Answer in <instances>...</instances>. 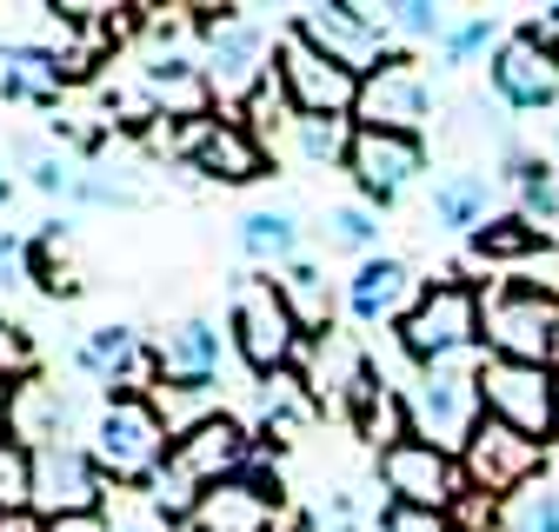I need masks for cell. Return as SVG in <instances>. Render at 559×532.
Instances as JSON below:
<instances>
[{
  "mask_svg": "<svg viewBox=\"0 0 559 532\" xmlns=\"http://www.w3.org/2000/svg\"><path fill=\"white\" fill-rule=\"evenodd\" d=\"M200 74L214 107H247L280 74V34L240 8H200Z\"/></svg>",
  "mask_w": 559,
  "mask_h": 532,
  "instance_id": "6da1fadb",
  "label": "cell"
},
{
  "mask_svg": "<svg viewBox=\"0 0 559 532\" xmlns=\"http://www.w3.org/2000/svg\"><path fill=\"white\" fill-rule=\"evenodd\" d=\"M479 366H486L479 353H460V360H440V366H413V379L400 386V399H406V433L460 459L466 439H473L479 420H486Z\"/></svg>",
  "mask_w": 559,
  "mask_h": 532,
  "instance_id": "7a4b0ae2",
  "label": "cell"
},
{
  "mask_svg": "<svg viewBox=\"0 0 559 532\" xmlns=\"http://www.w3.org/2000/svg\"><path fill=\"white\" fill-rule=\"evenodd\" d=\"M87 452H94L107 486H133V493L154 486L167 473V459H174V433H167V420L154 407V392L147 399H107L94 413Z\"/></svg>",
  "mask_w": 559,
  "mask_h": 532,
  "instance_id": "3957f363",
  "label": "cell"
},
{
  "mask_svg": "<svg viewBox=\"0 0 559 532\" xmlns=\"http://www.w3.org/2000/svg\"><path fill=\"white\" fill-rule=\"evenodd\" d=\"M227 332H234V353H240L260 379L294 373V366H300V347H307V332H300V319H294L287 293H280V280H266V274L234 280Z\"/></svg>",
  "mask_w": 559,
  "mask_h": 532,
  "instance_id": "277c9868",
  "label": "cell"
},
{
  "mask_svg": "<svg viewBox=\"0 0 559 532\" xmlns=\"http://www.w3.org/2000/svg\"><path fill=\"white\" fill-rule=\"evenodd\" d=\"M486 340V293L466 287V280H433L419 313L400 326V353L413 366H440V360H460V353H479Z\"/></svg>",
  "mask_w": 559,
  "mask_h": 532,
  "instance_id": "5b68a950",
  "label": "cell"
},
{
  "mask_svg": "<svg viewBox=\"0 0 559 532\" xmlns=\"http://www.w3.org/2000/svg\"><path fill=\"white\" fill-rule=\"evenodd\" d=\"M486 347H493L500 360L552 366V353H559V293L526 287V280L493 287L486 293Z\"/></svg>",
  "mask_w": 559,
  "mask_h": 532,
  "instance_id": "8992f818",
  "label": "cell"
},
{
  "mask_svg": "<svg viewBox=\"0 0 559 532\" xmlns=\"http://www.w3.org/2000/svg\"><path fill=\"white\" fill-rule=\"evenodd\" d=\"M294 34L307 40V47H320L326 60H340L346 74H380V66L393 60V34H386V21H380V8H354V0H320V8H300L294 14Z\"/></svg>",
  "mask_w": 559,
  "mask_h": 532,
  "instance_id": "52a82bcc",
  "label": "cell"
},
{
  "mask_svg": "<svg viewBox=\"0 0 559 532\" xmlns=\"http://www.w3.org/2000/svg\"><path fill=\"white\" fill-rule=\"evenodd\" d=\"M460 473H466V493H486V499L507 506L513 493L546 480V439H526V433H513L500 420H479V433L460 452Z\"/></svg>",
  "mask_w": 559,
  "mask_h": 532,
  "instance_id": "ba28073f",
  "label": "cell"
},
{
  "mask_svg": "<svg viewBox=\"0 0 559 532\" xmlns=\"http://www.w3.org/2000/svg\"><path fill=\"white\" fill-rule=\"evenodd\" d=\"M552 386H559V373L552 366H533V360L486 353V366H479L486 420H500V426H513L526 439H552Z\"/></svg>",
  "mask_w": 559,
  "mask_h": 532,
  "instance_id": "9c48e42d",
  "label": "cell"
},
{
  "mask_svg": "<svg viewBox=\"0 0 559 532\" xmlns=\"http://www.w3.org/2000/svg\"><path fill=\"white\" fill-rule=\"evenodd\" d=\"M486 81H493L500 107H513V113L552 107L559 100V40L546 27H513L493 47V60H486Z\"/></svg>",
  "mask_w": 559,
  "mask_h": 532,
  "instance_id": "30bf717a",
  "label": "cell"
},
{
  "mask_svg": "<svg viewBox=\"0 0 559 532\" xmlns=\"http://www.w3.org/2000/svg\"><path fill=\"white\" fill-rule=\"evenodd\" d=\"M373 473L386 486V499L400 506H427V512H453L466 499V473H460V459L427 446V439H400L386 452H373Z\"/></svg>",
  "mask_w": 559,
  "mask_h": 532,
  "instance_id": "8fae6325",
  "label": "cell"
},
{
  "mask_svg": "<svg viewBox=\"0 0 559 532\" xmlns=\"http://www.w3.org/2000/svg\"><path fill=\"white\" fill-rule=\"evenodd\" d=\"M294 373L307 379V392L320 399V407H333V413H346V420H354V407L380 386L373 353L354 340V332H340V326L313 332V340L300 347V366H294Z\"/></svg>",
  "mask_w": 559,
  "mask_h": 532,
  "instance_id": "7c38bea8",
  "label": "cell"
},
{
  "mask_svg": "<svg viewBox=\"0 0 559 532\" xmlns=\"http://www.w3.org/2000/svg\"><path fill=\"white\" fill-rule=\"evenodd\" d=\"M427 120H433V87H427V74H419L413 53H393L380 74L360 81L354 126H367V133H413V141H419Z\"/></svg>",
  "mask_w": 559,
  "mask_h": 532,
  "instance_id": "4fadbf2b",
  "label": "cell"
},
{
  "mask_svg": "<svg viewBox=\"0 0 559 532\" xmlns=\"http://www.w3.org/2000/svg\"><path fill=\"white\" fill-rule=\"evenodd\" d=\"M280 87H287L294 113H333V120H354V107H360V74H346L340 60H326L320 47H307L294 27L280 34Z\"/></svg>",
  "mask_w": 559,
  "mask_h": 532,
  "instance_id": "5bb4252c",
  "label": "cell"
},
{
  "mask_svg": "<svg viewBox=\"0 0 559 532\" xmlns=\"http://www.w3.org/2000/svg\"><path fill=\"white\" fill-rule=\"evenodd\" d=\"M74 373L94 379L107 399H147L160 386V366H154V347L140 340L133 326H94L87 340L74 347Z\"/></svg>",
  "mask_w": 559,
  "mask_h": 532,
  "instance_id": "9a60e30c",
  "label": "cell"
},
{
  "mask_svg": "<svg viewBox=\"0 0 559 532\" xmlns=\"http://www.w3.org/2000/svg\"><path fill=\"white\" fill-rule=\"evenodd\" d=\"M107 480L87 452V439H60L34 452V519H67V512H100Z\"/></svg>",
  "mask_w": 559,
  "mask_h": 532,
  "instance_id": "2e32d148",
  "label": "cell"
},
{
  "mask_svg": "<svg viewBox=\"0 0 559 532\" xmlns=\"http://www.w3.org/2000/svg\"><path fill=\"white\" fill-rule=\"evenodd\" d=\"M180 154H187V167L193 173H206V180H227V186H247V180H260L266 173V147H260V133L247 126V120H187L180 126Z\"/></svg>",
  "mask_w": 559,
  "mask_h": 532,
  "instance_id": "e0dca14e",
  "label": "cell"
},
{
  "mask_svg": "<svg viewBox=\"0 0 559 532\" xmlns=\"http://www.w3.org/2000/svg\"><path fill=\"white\" fill-rule=\"evenodd\" d=\"M419 300H427V280H419L406 259H393V253L360 259L354 280H346V313H354L360 326H406L419 313Z\"/></svg>",
  "mask_w": 559,
  "mask_h": 532,
  "instance_id": "ac0fdd59",
  "label": "cell"
},
{
  "mask_svg": "<svg viewBox=\"0 0 559 532\" xmlns=\"http://www.w3.org/2000/svg\"><path fill=\"white\" fill-rule=\"evenodd\" d=\"M346 173L354 186L373 200V207H393V200L427 173V141H413V133H354V154H346Z\"/></svg>",
  "mask_w": 559,
  "mask_h": 532,
  "instance_id": "d6986e66",
  "label": "cell"
},
{
  "mask_svg": "<svg viewBox=\"0 0 559 532\" xmlns=\"http://www.w3.org/2000/svg\"><path fill=\"white\" fill-rule=\"evenodd\" d=\"M287 512V499H280V480H266V473H247L240 480H221L214 493H206L200 506H193V532H273V519Z\"/></svg>",
  "mask_w": 559,
  "mask_h": 532,
  "instance_id": "ffe728a7",
  "label": "cell"
},
{
  "mask_svg": "<svg viewBox=\"0 0 559 532\" xmlns=\"http://www.w3.org/2000/svg\"><path fill=\"white\" fill-rule=\"evenodd\" d=\"M221 360H227V332L214 319H167L160 340H154V366H160V386H214L221 379Z\"/></svg>",
  "mask_w": 559,
  "mask_h": 532,
  "instance_id": "44dd1931",
  "label": "cell"
},
{
  "mask_svg": "<svg viewBox=\"0 0 559 532\" xmlns=\"http://www.w3.org/2000/svg\"><path fill=\"white\" fill-rule=\"evenodd\" d=\"M74 81L53 47H34V40H0V100L8 107H53Z\"/></svg>",
  "mask_w": 559,
  "mask_h": 532,
  "instance_id": "7402d4cb",
  "label": "cell"
},
{
  "mask_svg": "<svg viewBox=\"0 0 559 532\" xmlns=\"http://www.w3.org/2000/svg\"><path fill=\"white\" fill-rule=\"evenodd\" d=\"M8 439H21L27 452H47L60 439H74V399H67L47 373L21 379L14 386V426H8Z\"/></svg>",
  "mask_w": 559,
  "mask_h": 532,
  "instance_id": "603a6c76",
  "label": "cell"
},
{
  "mask_svg": "<svg viewBox=\"0 0 559 532\" xmlns=\"http://www.w3.org/2000/svg\"><path fill=\"white\" fill-rule=\"evenodd\" d=\"M486 220H493V173L460 167L433 186V227L440 233H479Z\"/></svg>",
  "mask_w": 559,
  "mask_h": 532,
  "instance_id": "cb8c5ba5",
  "label": "cell"
},
{
  "mask_svg": "<svg viewBox=\"0 0 559 532\" xmlns=\"http://www.w3.org/2000/svg\"><path fill=\"white\" fill-rule=\"evenodd\" d=\"M240 253L253 266H300V214L294 207H253L240 220Z\"/></svg>",
  "mask_w": 559,
  "mask_h": 532,
  "instance_id": "d4e9b609",
  "label": "cell"
},
{
  "mask_svg": "<svg viewBox=\"0 0 559 532\" xmlns=\"http://www.w3.org/2000/svg\"><path fill=\"white\" fill-rule=\"evenodd\" d=\"M260 426H266V439H300L307 426H313V413H320V399L307 392V379L300 373H273V379H260Z\"/></svg>",
  "mask_w": 559,
  "mask_h": 532,
  "instance_id": "484cf974",
  "label": "cell"
},
{
  "mask_svg": "<svg viewBox=\"0 0 559 532\" xmlns=\"http://www.w3.org/2000/svg\"><path fill=\"white\" fill-rule=\"evenodd\" d=\"M34 287L47 293V300H74L87 280H81V253H74V227H60V220H47L40 233H34Z\"/></svg>",
  "mask_w": 559,
  "mask_h": 532,
  "instance_id": "4316f807",
  "label": "cell"
},
{
  "mask_svg": "<svg viewBox=\"0 0 559 532\" xmlns=\"http://www.w3.org/2000/svg\"><path fill=\"white\" fill-rule=\"evenodd\" d=\"M507 167H513V193H520V220L539 233V240H552L559 233V173L552 167H539L533 154H507Z\"/></svg>",
  "mask_w": 559,
  "mask_h": 532,
  "instance_id": "83f0119b",
  "label": "cell"
},
{
  "mask_svg": "<svg viewBox=\"0 0 559 532\" xmlns=\"http://www.w3.org/2000/svg\"><path fill=\"white\" fill-rule=\"evenodd\" d=\"M294 154L307 167H346V154H354V120H333V113H294Z\"/></svg>",
  "mask_w": 559,
  "mask_h": 532,
  "instance_id": "f1b7e54d",
  "label": "cell"
},
{
  "mask_svg": "<svg viewBox=\"0 0 559 532\" xmlns=\"http://www.w3.org/2000/svg\"><path fill=\"white\" fill-rule=\"evenodd\" d=\"M280 293H287V306H294L307 340L333 326V287H326V274H313V266H287V274H280Z\"/></svg>",
  "mask_w": 559,
  "mask_h": 532,
  "instance_id": "f546056e",
  "label": "cell"
},
{
  "mask_svg": "<svg viewBox=\"0 0 559 532\" xmlns=\"http://www.w3.org/2000/svg\"><path fill=\"white\" fill-rule=\"evenodd\" d=\"M34 512V452L21 439H0V519Z\"/></svg>",
  "mask_w": 559,
  "mask_h": 532,
  "instance_id": "4dcf8cb0",
  "label": "cell"
},
{
  "mask_svg": "<svg viewBox=\"0 0 559 532\" xmlns=\"http://www.w3.org/2000/svg\"><path fill=\"white\" fill-rule=\"evenodd\" d=\"M14 154H21L27 180H34L47 200H74V180H81V167H74V160H60V154H53V147H40V141H14Z\"/></svg>",
  "mask_w": 559,
  "mask_h": 532,
  "instance_id": "1f68e13d",
  "label": "cell"
},
{
  "mask_svg": "<svg viewBox=\"0 0 559 532\" xmlns=\"http://www.w3.org/2000/svg\"><path fill=\"white\" fill-rule=\"evenodd\" d=\"M500 532H559V486L552 480H533L526 493H513Z\"/></svg>",
  "mask_w": 559,
  "mask_h": 532,
  "instance_id": "d6a6232c",
  "label": "cell"
},
{
  "mask_svg": "<svg viewBox=\"0 0 559 532\" xmlns=\"http://www.w3.org/2000/svg\"><path fill=\"white\" fill-rule=\"evenodd\" d=\"M380 21H386V34H400V40H447V8H433V0H393V8H380Z\"/></svg>",
  "mask_w": 559,
  "mask_h": 532,
  "instance_id": "836d02e7",
  "label": "cell"
},
{
  "mask_svg": "<svg viewBox=\"0 0 559 532\" xmlns=\"http://www.w3.org/2000/svg\"><path fill=\"white\" fill-rule=\"evenodd\" d=\"M533 246H546V240H539L520 214H500V220H486V227L473 233V253H479V259H526Z\"/></svg>",
  "mask_w": 559,
  "mask_h": 532,
  "instance_id": "e575fe53",
  "label": "cell"
},
{
  "mask_svg": "<svg viewBox=\"0 0 559 532\" xmlns=\"http://www.w3.org/2000/svg\"><path fill=\"white\" fill-rule=\"evenodd\" d=\"M326 240L373 259V253H380V214H373V207H333V214H326Z\"/></svg>",
  "mask_w": 559,
  "mask_h": 532,
  "instance_id": "d590c367",
  "label": "cell"
},
{
  "mask_svg": "<svg viewBox=\"0 0 559 532\" xmlns=\"http://www.w3.org/2000/svg\"><path fill=\"white\" fill-rule=\"evenodd\" d=\"M507 34L493 27V14H466L460 27H447V40H440V53L453 60V66H466V60H479L486 47H500Z\"/></svg>",
  "mask_w": 559,
  "mask_h": 532,
  "instance_id": "8d00e7d4",
  "label": "cell"
},
{
  "mask_svg": "<svg viewBox=\"0 0 559 532\" xmlns=\"http://www.w3.org/2000/svg\"><path fill=\"white\" fill-rule=\"evenodd\" d=\"M74 200H81V207H140V186L120 180V173H107V167H81Z\"/></svg>",
  "mask_w": 559,
  "mask_h": 532,
  "instance_id": "74e56055",
  "label": "cell"
},
{
  "mask_svg": "<svg viewBox=\"0 0 559 532\" xmlns=\"http://www.w3.org/2000/svg\"><path fill=\"white\" fill-rule=\"evenodd\" d=\"M40 373V347H34V332L14 326V319H0V379H34Z\"/></svg>",
  "mask_w": 559,
  "mask_h": 532,
  "instance_id": "f35d334b",
  "label": "cell"
},
{
  "mask_svg": "<svg viewBox=\"0 0 559 532\" xmlns=\"http://www.w3.org/2000/svg\"><path fill=\"white\" fill-rule=\"evenodd\" d=\"M27 287H34V240H21V233L0 227V300H14Z\"/></svg>",
  "mask_w": 559,
  "mask_h": 532,
  "instance_id": "ab89813d",
  "label": "cell"
},
{
  "mask_svg": "<svg viewBox=\"0 0 559 532\" xmlns=\"http://www.w3.org/2000/svg\"><path fill=\"white\" fill-rule=\"evenodd\" d=\"M373 532H453V512H427V506L386 499V506L373 512Z\"/></svg>",
  "mask_w": 559,
  "mask_h": 532,
  "instance_id": "60d3db41",
  "label": "cell"
},
{
  "mask_svg": "<svg viewBox=\"0 0 559 532\" xmlns=\"http://www.w3.org/2000/svg\"><path fill=\"white\" fill-rule=\"evenodd\" d=\"M493 525H507V506H500V499L466 493V499L453 506V532H493Z\"/></svg>",
  "mask_w": 559,
  "mask_h": 532,
  "instance_id": "b9f144b4",
  "label": "cell"
},
{
  "mask_svg": "<svg viewBox=\"0 0 559 532\" xmlns=\"http://www.w3.org/2000/svg\"><path fill=\"white\" fill-rule=\"evenodd\" d=\"M40 532H120L107 512H67V519H40Z\"/></svg>",
  "mask_w": 559,
  "mask_h": 532,
  "instance_id": "7bdbcfd3",
  "label": "cell"
},
{
  "mask_svg": "<svg viewBox=\"0 0 559 532\" xmlns=\"http://www.w3.org/2000/svg\"><path fill=\"white\" fill-rule=\"evenodd\" d=\"M273 532H320V519H313V512H294V506H287V512L273 519Z\"/></svg>",
  "mask_w": 559,
  "mask_h": 532,
  "instance_id": "ee69618b",
  "label": "cell"
},
{
  "mask_svg": "<svg viewBox=\"0 0 559 532\" xmlns=\"http://www.w3.org/2000/svg\"><path fill=\"white\" fill-rule=\"evenodd\" d=\"M8 426H14V379H0V439H8Z\"/></svg>",
  "mask_w": 559,
  "mask_h": 532,
  "instance_id": "f6af8a7d",
  "label": "cell"
},
{
  "mask_svg": "<svg viewBox=\"0 0 559 532\" xmlns=\"http://www.w3.org/2000/svg\"><path fill=\"white\" fill-rule=\"evenodd\" d=\"M120 532H174V525H160V519H140V525H120Z\"/></svg>",
  "mask_w": 559,
  "mask_h": 532,
  "instance_id": "bcb514c9",
  "label": "cell"
},
{
  "mask_svg": "<svg viewBox=\"0 0 559 532\" xmlns=\"http://www.w3.org/2000/svg\"><path fill=\"white\" fill-rule=\"evenodd\" d=\"M8 193H14V180H8V167H0V207H8Z\"/></svg>",
  "mask_w": 559,
  "mask_h": 532,
  "instance_id": "7dc6e473",
  "label": "cell"
},
{
  "mask_svg": "<svg viewBox=\"0 0 559 532\" xmlns=\"http://www.w3.org/2000/svg\"><path fill=\"white\" fill-rule=\"evenodd\" d=\"M552 439H559V386H552Z\"/></svg>",
  "mask_w": 559,
  "mask_h": 532,
  "instance_id": "c3c4849f",
  "label": "cell"
},
{
  "mask_svg": "<svg viewBox=\"0 0 559 532\" xmlns=\"http://www.w3.org/2000/svg\"><path fill=\"white\" fill-rule=\"evenodd\" d=\"M552 173H559V126H552Z\"/></svg>",
  "mask_w": 559,
  "mask_h": 532,
  "instance_id": "681fc988",
  "label": "cell"
},
{
  "mask_svg": "<svg viewBox=\"0 0 559 532\" xmlns=\"http://www.w3.org/2000/svg\"><path fill=\"white\" fill-rule=\"evenodd\" d=\"M180 532H193V525H180Z\"/></svg>",
  "mask_w": 559,
  "mask_h": 532,
  "instance_id": "f907efd6",
  "label": "cell"
}]
</instances>
